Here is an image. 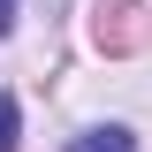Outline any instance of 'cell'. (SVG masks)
Segmentation results:
<instances>
[{
    "mask_svg": "<svg viewBox=\"0 0 152 152\" xmlns=\"http://www.w3.org/2000/svg\"><path fill=\"white\" fill-rule=\"evenodd\" d=\"M15 129H23V114H15V99L0 91V152H15Z\"/></svg>",
    "mask_w": 152,
    "mask_h": 152,
    "instance_id": "cell-3",
    "label": "cell"
},
{
    "mask_svg": "<svg viewBox=\"0 0 152 152\" xmlns=\"http://www.w3.org/2000/svg\"><path fill=\"white\" fill-rule=\"evenodd\" d=\"M99 46H137V0H99Z\"/></svg>",
    "mask_w": 152,
    "mask_h": 152,
    "instance_id": "cell-1",
    "label": "cell"
},
{
    "mask_svg": "<svg viewBox=\"0 0 152 152\" xmlns=\"http://www.w3.org/2000/svg\"><path fill=\"white\" fill-rule=\"evenodd\" d=\"M8 31H15V0H0V38H8Z\"/></svg>",
    "mask_w": 152,
    "mask_h": 152,
    "instance_id": "cell-4",
    "label": "cell"
},
{
    "mask_svg": "<svg viewBox=\"0 0 152 152\" xmlns=\"http://www.w3.org/2000/svg\"><path fill=\"white\" fill-rule=\"evenodd\" d=\"M69 152H137V137H129V129H114V122H107V129H84V137H76Z\"/></svg>",
    "mask_w": 152,
    "mask_h": 152,
    "instance_id": "cell-2",
    "label": "cell"
}]
</instances>
